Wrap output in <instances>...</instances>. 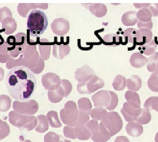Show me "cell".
<instances>
[{
    "label": "cell",
    "mask_w": 158,
    "mask_h": 142,
    "mask_svg": "<svg viewBox=\"0 0 158 142\" xmlns=\"http://www.w3.org/2000/svg\"><path fill=\"white\" fill-rule=\"evenodd\" d=\"M136 34H137V30L135 29H132V28L126 29L123 32V37L127 41V43L130 42V43L134 44L135 42Z\"/></svg>",
    "instance_id": "42"
},
{
    "label": "cell",
    "mask_w": 158,
    "mask_h": 142,
    "mask_svg": "<svg viewBox=\"0 0 158 142\" xmlns=\"http://www.w3.org/2000/svg\"><path fill=\"white\" fill-rule=\"evenodd\" d=\"M10 129L7 122L0 120V140L6 138L9 135Z\"/></svg>",
    "instance_id": "43"
},
{
    "label": "cell",
    "mask_w": 158,
    "mask_h": 142,
    "mask_svg": "<svg viewBox=\"0 0 158 142\" xmlns=\"http://www.w3.org/2000/svg\"><path fill=\"white\" fill-rule=\"evenodd\" d=\"M64 136L66 137V138H69V139H72V140H75L77 139V137H76V134H75V127H73V126H64Z\"/></svg>",
    "instance_id": "46"
},
{
    "label": "cell",
    "mask_w": 158,
    "mask_h": 142,
    "mask_svg": "<svg viewBox=\"0 0 158 142\" xmlns=\"http://www.w3.org/2000/svg\"><path fill=\"white\" fill-rule=\"evenodd\" d=\"M151 120H152V116H151V113H150V110L143 108V109H141V115L136 119L135 122L141 125H147L151 121Z\"/></svg>",
    "instance_id": "36"
},
{
    "label": "cell",
    "mask_w": 158,
    "mask_h": 142,
    "mask_svg": "<svg viewBox=\"0 0 158 142\" xmlns=\"http://www.w3.org/2000/svg\"><path fill=\"white\" fill-rule=\"evenodd\" d=\"M141 113V108H135L131 106L127 102L123 104V107L121 109V114L123 115L124 118L128 123L135 122Z\"/></svg>",
    "instance_id": "11"
},
{
    "label": "cell",
    "mask_w": 158,
    "mask_h": 142,
    "mask_svg": "<svg viewBox=\"0 0 158 142\" xmlns=\"http://www.w3.org/2000/svg\"><path fill=\"white\" fill-rule=\"evenodd\" d=\"M69 21L63 18H59L53 21L51 23V30L55 34L59 36L65 35L69 30Z\"/></svg>",
    "instance_id": "10"
},
{
    "label": "cell",
    "mask_w": 158,
    "mask_h": 142,
    "mask_svg": "<svg viewBox=\"0 0 158 142\" xmlns=\"http://www.w3.org/2000/svg\"><path fill=\"white\" fill-rule=\"evenodd\" d=\"M42 84L49 91L57 90L61 84L60 78L55 73H47L42 76Z\"/></svg>",
    "instance_id": "9"
},
{
    "label": "cell",
    "mask_w": 158,
    "mask_h": 142,
    "mask_svg": "<svg viewBox=\"0 0 158 142\" xmlns=\"http://www.w3.org/2000/svg\"><path fill=\"white\" fill-rule=\"evenodd\" d=\"M3 77H4V70L0 67V82L3 80Z\"/></svg>",
    "instance_id": "57"
},
{
    "label": "cell",
    "mask_w": 158,
    "mask_h": 142,
    "mask_svg": "<svg viewBox=\"0 0 158 142\" xmlns=\"http://www.w3.org/2000/svg\"><path fill=\"white\" fill-rule=\"evenodd\" d=\"M126 131L131 136L139 137L143 133V127L136 122H131L128 123L126 126Z\"/></svg>",
    "instance_id": "22"
},
{
    "label": "cell",
    "mask_w": 158,
    "mask_h": 142,
    "mask_svg": "<svg viewBox=\"0 0 158 142\" xmlns=\"http://www.w3.org/2000/svg\"><path fill=\"white\" fill-rule=\"evenodd\" d=\"M27 46V39H26V34L24 33H19L15 36V41L13 49L9 55L12 58H16L19 55L23 53V51Z\"/></svg>",
    "instance_id": "8"
},
{
    "label": "cell",
    "mask_w": 158,
    "mask_h": 142,
    "mask_svg": "<svg viewBox=\"0 0 158 142\" xmlns=\"http://www.w3.org/2000/svg\"><path fill=\"white\" fill-rule=\"evenodd\" d=\"M48 26V18L44 12L35 9L29 14L27 19V29L29 34L35 37L42 34Z\"/></svg>",
    "instance_id": "3"
},
{
    "label": "cell",
    "mask_w": 158,
    "mask_h": 142,
    "mask_svg": "<svg viewBox=\"0 0 158 142\" xmlns=\"http://www.w3.org/2000/svg\"><path fill=\"white\" fill-rule=\"evenodd\" d=\"M37 85L34 74L24 67L12 69L6 78V87L9 95L17 101H24L31 97Z\"/></svg>",
    "instance_id": "1"
},
{
    "label": "cell",
    "mask_w": 158,
    "mask_h": 142,
    "mask_svg": "<svg viewBox=\"0 0 158 142\" xmlns=\"http://www.w3.org/2000/svg\"><path fill=\"white\" fill-rule=\"evenodd\" d=\"M77 90L80 94H88L86 83H79L77 85Z\"/></svg>",
    "instance_id": "53"
},
{
    "label": "cell",
    "mask_w": 158,
    "mask_h": 142,
    "mask_svg": "<svg viewBox=\"0 0 158 142\" xmlns=\"http://www.w3.org/2000/svg\"><path fill=\"white\" fill-rule=\"evenodd\" d=\"M11 59L10 55L8 53H2L0 54V62L1 63H7Z\"/></svg>",
    "instance_id": "54"
},
{
    "label": "cell",
    "mask_w": 158,
    "mask_h": 142,
    "mask_svg": "<svg viewBox=\"0 0 158 142\" xmlns=\"http://www.w3.org/2000/svg\"><path fill=\"white\" fill-rule=\"evenodd\" d=\"M64 97V92L61 86L58 88L57 90L48 91V99L53 104H57L60 102Z\"/></svg>",
    "instance_id": "26"
},
{
    "label": "cell",
    "mask_w": 158,
    "mask_h": 142,
    "mask_svg": "<svg viewBox=\"0 0 158 142\" xmlns=\"http://www.w3.org/2000/svg\"><path fill=\"white\" fill-rule=\"evenodd\" d=\"M89 121V115L85 113L84 111H79V116H78V120L76 125H86V124Z\"/></svg>",
    "instance_id": "45"
},
{
    "label": "cell",
    "mask_w": 158,
    "mask_h": 142,
    "mask_svg": "<svg viewBox=\"0 0 158 142\" xmlns=\"http://www.w3.org/2000/svg\"><path fill=\"white\" fill-rule=\"evenodd\" d=\"M38 124L35 128V131L39 133H44L45 131L49 130V122L47 120L45 116L44 115H40L37 117Z\"/></svg>",
    "instance_id": "31"
},
{
    "label": "cell",
    "mask_w": 158,
    "mask_h": 142,
    "mask_svg": "<svg viewBox=\"0 0 158 142\" xmlns=\"http://www.w3.org/2000/svg\"><path fill=\"white\" fill-rule=\"evenodd\" d=\"M61 87L63 89L64 92V97L69 96L72 90V84L71 83L67 80V79H62L61 80Z\"/></svg>",
    "instance_id": "48"
},
{
    "label": "cell",
    "mask_w": 158,
    "mask_h": 142,
    "mask_svg": "<svg viewBox=\"0 0 158 142\" xmlns=\"http://www.w3.org/2000/svg\"><path fill=\"white\" fill-rule=\"evenodd\" d=\"M92 101L94 103L95 107L100 108H106L110 100L109 91L107 90H101L97 93L94 94L92 95Z\"/></svg>",
    "instance_id": "13"
},
{
    "label": "cell",
    "mask_w": 158,
    "mask_h": 142,
    "mask_svg": "<svg viewBox=\"0 0 158 142\" xmlns=\"http://www.w3.org/2000/svg\"><path fill=\"white\" fill-rule=\"evenodd\" d=\"M79 110L74 101H67L64 108L60 110V119L67 126H75L77 124Z\"/></svg>",
    "instance_id": "6"
},
{
    "label": "cell",
    "mask_w": 158,
    "mask_h": 142,
    "mask_svg": "<svg viewBox=\"0 0 158 142\" xmlns=\"http://www.w3.org/2000/svg\"><path fill=\"white\" fill-rule=\"evenodd\" d=\"M44 69V61L40 58L39 62L37 63V64H36V66L35 67V69L32 70L31 72L33 74H40V73L43 71Z\"/></svg>",
    "instance_id": "50"
},
{
    "label": "cell",
    "mask_w": 158,
    "mask_h": 142,
    "mask_svg": "<svg viewBox=\"0 0 158 142\" xmlns=\"http://www.w3.org/2000/svg\"><path fill=\"white\" fill-rule=\"evenodd\" d=\"M144 108L148 110H156L158 112V96L150 97L144 104Z\"/></svg>",
    "instance_id": "39"
},
{
    "label": "cell",
    "mask_w": 158,
    "mask_h": 142,
    "mask_svg": "<svg viewBox=\"0 0 158 142\" xmlns=\"http://www.w3.org/2000/svg\"><path fill=\"white\" fill-rule=\"evenodd\" d=\"M107 110L104 108L100 107H95L94 109H92L90 113H89V116L91 117L92 120L99 121V120H102L104 119V117L107 115Z\"/></svg>",
    "instance_id": "32"
},
{
    "label": "cell",
    "mask_w": 158,
    "mask_h": 142,
    "mask_svg": "<svg viewBox=\"0 0 158 142\" xmlns=\"http://www.w3.org/2000/svg\"><path fill=\"white\" fill-rule=\"evenodd\" d=\"M78 110L79 111H84L89 114L92 110V104L88 98H81L78 100Z\"/></svg>",
    "instance_id": "33"
},
{
    "label": "cell",
    "mask_w": 158,
    "mask_h": 142,
    "mask_svg": "<svg viewBox=\"0 0 158 142\" xmlns=\"http://www.w3.org/2000/svg\"><path fill=\"white\" fill-rule=\"evenodd\" d=\"M70 52V47L69 44L56 43L53 47V55L57 59H63Z\"/></svg>",
    "instance_id": "17"
},
{
    "label": "cell",
    "mask_w": 158,
    "mask_h": 142,
    "mask_svg": "<svg viewBox=\"0 0 158 142\" xmlns=\"http://www.w3.org/2000/svg\"><path fill=\"white\" fill-rule=\"evenodd\" d=\"M89 9L92 14L97 18H102L106 16L107 14V7L103 3H89V4H83Z\"/></svg>",
    "instance_id": "19"
},
{
    "label": "cell",
    "mask_w": 158,
    "mask_h": 142,
    "mask_svg": "<svg viewBox=\"0 0 158 142\" xmlns=\"http://www.w3.org/2000/svg\"><path fill=\"white\" fill-rule=\"evenodd\" d=\"M152 33L151 30L148 29H139L137 30V34L135 38V44L143 47L149 44L151 41L152 40Z\"/></svg>",
    "instance_id": "16"
},
{
    "label": "cell",
    "mask_w": 158,
    "mask_h": 142,
    "mask_svg": "<svg viewBox=\"0 0 158 142\" xmlns=\"http://www.w3.org/2000/svg\"><path fill=\"white\" fill-rule=\"evenodd\" d=\"M46 118H47V120L49 122V125L51 126V127L54 128H59L61 127L62 125V123L59 119V115L56 111H54V110H50L47 113V116H46Z\"/></svg>",
    "instance_id": "30"
},
{
    "label": "cell",
    "mask_w": 158,
    "mask_h": 142,
    "mask_svg": "<svg viewBox=\"0 0 158 142\" xmlns=\"http://www.w3.org/2000/svg\"><path fill=\"white\" fill-rule=\"evenodd\" d=\"M148 10L151 13L152 16L154 17H157L158 16V3H155V4H151L148 7Z\"/></svg>",
    "instance_id": "52"
},
{
    "label": "cell",
    "mask_w": 158,
    "mask_h": 142,
    "mask_svg": "<svg viewBox=\"0 0 158 142\" xmlns=\"http://www.w3.org/2000/svg\"><path fill=\"white\" fill-rule=\"evenodd\" d=\"M147 85L153 92H158V70L152 73L147 81Z\"/></svg>",
    "instance_id": "37"
},
{
    "label": "cell",
    "mask_w": 158,
    "mask_h": 142,
    "mask_svg": "<svg viewBox=\"0 0 158 142\" xmlns=\"http://www.w3.org/2000/svg\"><path fill=\"white\" fill-rule=\"evenodd\" d=\"M156 44H157V43H158V42H156Z\"/></svg>",
    "instance_id": "61"
},
{
    "label": "cell",
    "mask_w": 158,
    "mask_h": 142,
    "mask_svg": "<svg viewBox=\"0 0 158 142\" xmlns=\"http://www.w3.org/2000/svg\"><path fill=\"white\" fill-rule=\"evenodd\" d=\"M60 136L51 131V132L46 134L44 138V142H60Z\"/></svg>",
    "instance_id": "47"
},
{
    "label": "cell",
    "mask_w": 158,
    "mask_h": 142,
    "mask_svg": "<svg viewBox=\"0 0 158 142\" xmlns=\"http://www.w3.org/2000/svg\"><path fill=\"white\" fill-rule=\"evenodd\" d=\"M121 22L125 26H134L135 23H137L138 22L136 13L134 11L126 12L121 17Z\"/></svg>",
    "instance_id": "24"
},
{
    "label": "cell",
    "mask_w": 158,
    "mask_h": 142,
    "mask_svg": "<svg viewBox=\"0 0 158 142\" xmlns=\"http://www.w3.org/2000/svg\"><path fill=\"white\" fill-rule=\"evenodd\" d=\"M141 85H142L141 79L138 75H131L127 80V86L130 91L136 92L139 90H141Z\"/></svg>",
    "instance_id": "25"
},
{
    "label": "cell",
    "mask_w": 158,
    "mask_h": 142,
    "mask_svg": "<svg viewBox=\"0 0 158 142\" xmlns=\"http://www.w3.org/2000/svg\"><path fill=\"white\" fill-rule=\"evenodd\" d=\"M95 76V73L89 65H84L76 70L75 78L79 83H87L90 79Z\"/></svg>",
    "instance_id": "12"
},
{
    "label": "cell",
    "mask_w": 158,
    "mask_h": 142,
    "mask_svg": "<svg viewBox=\"0 0 158 142\" xmlns=\"http://www.w3.org/2000/svg\"><path fill=\"white\" fill-rule=\"evenodd\" d=\"M9 18H12V12L10 11V9L7 7L2 8L0 9V22L2 23L4 19Z\"/></svg>",
    "instance_id": "49"
},
{
    "label": "cell",
    "mask_w": 158,
    "mask_h": 142,
    "mask_svg": "<svg viewBox=\"0 0 158 142\" xmlns=\"http://www.w3.org/2000/svg\"><path fill=\"white\" fill-rule=\"evenodd\" d=\"M125 98L127 100V103L131 106L135 108H141V99L136 92L133 91H127L125 94Z\"/></svg>",
    "instance_id": "28"
},
{
    "label": "cell",
    "mask_w": 158,
    "mask_h": 142,
    "mask_svg": "<svg viewBox=\"0 0 158 142\" xmlns=\"http://www.w3.org/2000/svg\"><path fill=\"white\" fill-rule=\"evenodd\" d=\"M110 96V103L108 104V106L106 107V109L108 110H113L114 109L117 107L118 102H119V99H118L117 95L115 93H114L113 91H109Z\"/></svg>",
    "instance_id": "44"
},
{
    "label": "cell",
    "mask_w": 158,
    "mask_h": 142,
    "mask_svg": "<svg viewBox=\"0 0 158 142\" xmlns=\"http://www.w3.org/2000/svg\"><path fill=\"white\" fill-rule=\"evenodd\" d=\"M11 99L6 95H0V111L1 112H6L11 107Z\"/></svg>",
    "instance_id": "41"
},
{
    "label": "cell",
    "mask_w": 158,
    "mask_h": 142,
    "mask_svg": "<svg viewBox=\"0 0 158 142\" xmlns=\"http://www.w3.org/2000/svg\"><path fill=\"white\" fill-rule=\"evenodd\" d=\"M150 5H151V3H134V6H135V8L139 9H144V8H148Z\"/></svg>",
    "instance_id": "55"
},
{
    "label": "cell",
    "mask_w": 158,
    "mask_h": 142,
    "mask_svg": "<svg viewBox=\"0 0 158 142\" xmlns=\"http://www.w3.org/2000/svg\"><path fill=\"white\" fill-rule=\"evenodd\" d=\"M60 142H70V140H68L67 139H64L63 136H60Z\"/></svg>",
    "instance_id": "58"
},
{
    "label": "cell",
    "mask_w": 158,
    "mask_h": 142,
    "mask_svg": "<svg viewBox=\"0 0 158 142\" xmlns=\"http://www.w3.org/2000/svg\"><path fill=\"white\" fill-rule=\"evenodd\" d=\"M136 16H137L139 22H150V21H152V17L148 10V8L140 9L136 13Z\"/></svg>",
    "instance_id": "38"
},
{
    "label": "cell",
    "mask_w": 158,
    "mask_h": 142,
    "mask_svg": "<svg viewBox=\"0 0 158 142\" xmlns=\"http://www.w3.org/2000/svg\"><path fill=\"white\" fill-rule=\"evenodd\" d=\"M87 90L88 94H91L95 92L96 90H100L101 88L104 87L105 82L102 79L99 78L97 76H94L93 78L90 79L89 81L87 82Z\"/></svg>",
    "instance_id": "20"
},
{
    "label": "cell",
    "mask_w": 158,
    "mask_h": 142,
    "mask_svg": "<svg viewBox=\"0 0 158 142\" xmlns=\"http://www.w3.org/2000/svg\"><path fill=\"white\" fill-rule=\"evenodd\" d=\"M40 56L38 53L35 45L27 44L25 49L21 54L20 57L18 59H10L7 62V68L14 69L15 67H24L30 71L35 69L36 64L40 60Z\"/></svg>",
    "instance_id": "2"
},
{
    "label": "cell",
    "mask_w": 158,
    "mask_h": 142,
    "mask_svg": "<svg viewBox=\"0 0 158 142\" xmlns=\"http://www.w3.org/2000/svg\"><path fill=\"white\" fill-rule=\"evenodd\" d=\"M51 44V42L46 39H41L39 42L38 48H39V51H40V56L44 61L48 60L49 59Z\"/></svg>",
    "instance_id": "18"
},
{
    "label": "cell",
    "mask_w": 158,
    "mask_h": 142,
    "mask_svg": "<svg viewBox=\"0 0 158 142\" xmlns=\"http://www.w3.org/2000/svg\"><path fill=\"white\" fill-rule=\"evenodd\" d=\"M14 110L15 112L23 116H33L39 110V104L35 99L29 101H15Z\"/></svg>",
    "instance_id": "7"
},
{
    "label": "cell",
    "mask_w": 158,
    "mask_h": 142,
    "mask_svg": "<svg viewBox=\"0 0 158 142\" xmlns=\"http://www.w3.org/2000/svg\"><path fill=\"white\" fill-rule=\"evenodd\" d=\"M90 138L94 142H107L111 138V136L101 123L99 124V127L94 132H92Z\"/></svg>",
    "instance_id": "14"
},
{
    "label": "cell",
    "mask_w": 158,
    "mask_h": 142,
    "mask_svg": "<svg viewBox=\"0 0 158 142\" xmlns=\"http://www.w3.org/2000/svg\"><path fill=\"white\" fill-rule=\"evenodd\" d=\"M137 27L139 29H148V30H151L153 28V23L152 21H150V22H138Z\"/></svg>",
    "instance_id": "51"
},
{
    "label": "cell",
    "mask_w": 158,
    "mask_h": 142,
    "mask_svg": "<svg viewBox=\"0 0 158 142\" xmlns=\"http://www.w3.org/2000/svg\"><path fill=\"white\" fill-rule=\"evenodd\" d=\"M115 142H130V140L126 136H118L115 140Z\"/></svg>",
    "instance_id": "56"
},
{
    "label": "cell",
    "mask_w": 158,
    "mask_h": 142,
    "mask_svg": "<svg viewBox=\"0 0 158 142\" xmlns=\"http://www.w3.org/2000/svg\"><path fill=\"white\" fill-rule=\"evenodd\" d=\"M101 123L105 126V128L106 129L111 136H115L118 132H120L123 125L121 116L115 111H110L109 113H107Z\"/></svg>",
    "instance_id": "5"
},
{
    "label": "cell",
    "mask_w": 158,
    "mask_h": 142,
    "mask_svg": "<svg viewBox=\"0 0 158 142\" xmlns=\"http://www.w3.org/2000/svg\"><path fill=\"white\" fill-rule=\"evenodd\" d=\"M112 86L117 91L123 90L125 88L127 87V79L125 78L123 75H117L113 80Z\"/></svg>",
    "instance_id": "35"
},
{
    "label": "cell",
    "mask_w": 158,
    "mask_h": 142,
    "mask_svg": "<svg viewBox=\"0 0 158 142\" xmlns=\"http://www.w3.org/2000/svg\"><path fill=\"white\" fill-rule=\"evenodd\" d=\"M141 48V52L145 55L150 56V55H154L156 49H157V44L156 43L155 40H152L149 44H147V45H145Z\"/></svg>",
    "instance_id": "40"
},
{
    "label": "cell",
    "mask_w": 158,
    "mask_h": 142,
    "mask_svg": "<svg viewBox=\"0 0 158 142\" xmlns=\"http://www.w3.org/2000/svg\"><path fill=\"white\" fill-rule=\"evenodd\" d=\"M2 27L6 34H11L17 29V23L13 18H9L2 22Z\"/></svg>",
    "instance_id": "29"
},
{
    "label": "cell",
    "mask_w": 158,
    "mask_h": 142,
    "mask_svg": "<svg viewBox=\"0 0 158 142\" xmlns=\"http://www.w3.org/2000/svg\"><path fill=\"white\" fill-rule=\"evenodd\" d=\"M147 69L149 72L154 73L158 70V53L151 55L147 59Z\"/></svg>",
    "instance_id": "34"
},
{
    "label": "cell",
    "mask_w": 158,
    "mask_h": 142,
    "mask_svg": "<svg viewBox=\"0 0 158 142\" xmlns=\"http://www.w3.org/2000/svg\"><path fill=\"white\" fill-rule=\"evenodd\" d=\"M155 142H158V132L156 134V136H155Z\"/></svg>",
    "instance_id": "59"
},
{
    "label": "cell",
    "mask_w": 158,
    "mask_h": 142,
    "mask_svg": "<svg viewBox=\"0 0 158 142\" xmlns=\"http://www.w3.org/2000/svg\"><path fill=\"white\" fill-rule=\"evenodd\" d=\"M48 9V4L47 3H19L18 5V12L19 14L22 17H27V14L30 9Z\"/></svg>",
    "instance_id": "15"
},
{
    "label": "cell",
    "mask_w": 158,
    "mask_h": 142,
    "mask_svg": "<svg viewBox=\"0 0 158 142\" xmlns=\"http://www.w3.org/2000/svg\"><path fill=\"white\" fill-rule=\"evenodd\" d=\"M74 127H75L76 137L80 140H87L91 137V134H90V132H89L85 125H76Z\"/></svg>",
    "instance_id": "27"
},
{
    "label": "cell",
    "mask_w": 158,
    "mask_h": 142,
    "mask_svg": "<svg viewBox=\"0 0 158 142\" xmlns=\"http://www.w3.org/2000/svg\"><path fill=\"white\" fill-rule=\"evenodd\" d=\"M147 59L140 53H134L130 58V64L135 69H139L147 64Z\"/></svg>",
    "instance_id": "23"
},
{
    "label": "cell",
    "mask_w": 158,
    "mask_h": 142,
    "mask_svg": "<svg viewBox=\"0 0 158 142\" xmlns=\"http://www.w3.org/2000/svg\"><path fill=\"white\" fill-rule=\"evenodd\" d=\"M103 40L105 43L109 45H119V44H126L127 41L122 36L116 34H110L104 36Z\"/></svg>",
    "instance_id": "21"
},
{
    "label": "cell",
    "mask_w": 158,
    "mask_h": 142,
    "mask_svg": "<svg viewBox=\"0 0 158 142\" xmlns=\"http://www.w3.org/2000/svg\"><path fill=\"white\" fill-rule=\"evenodd\" d=\"M9 122L15 127L23 128L26 131H32L36 128L38 124L37 118L34 116H23L18 114L15 110L9 115Z\"/></svg>",
    "instance_id": "4"
},
{
    "label": "cell",
    "mask_w": 158,
    "mask_h": 142,
    "mask_svg": "<svg viewBox=\"0 0 158 142\" xmlns=\"http://www.w3.org/2000/svg\"><path fill=\"white\" fill-rule=\"evenodd\" d=\"M23 142H31V140H25Z\"/></svg>",
    "instance_id": "60"
}]
</instances>
